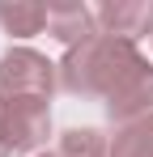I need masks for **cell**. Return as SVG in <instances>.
<instances>
[{
	"instance_id": "cell-11",
	"label": "cell",
	"mask_w": 153,
	"mask_h": 157,
	"mask_svg": "<svg viewBox=\"0 0 153 157\" xmlns=\"http://www.w3.org/2000/svg\"><path fill=\"white\" fill-rule=\"evenodd\" d=\"M149 43H153V30H149Z\"/></svg>"
},
{
	"instance_id": "cell-5",
	"label": "cell",
	"mask_w": 153,
	"mask_h": 157,
	"mask_svg": "<svg viewBox=\"0 0 153 157\" xmlns=\"http://www.w3.org/2000/svg\"><path fill=\"white\" fill-rule=\"evenodd\" d=\"M47 30L51 38L68 47H81L85 38L98 34V17H94V4H47Z\"/></svg>"
},
{
	"instance_id": "cell-1",
	"label": "cell",
	"mask_w": 153,
	"mask_h": 157,
	"mask_svg": "<svg viewBox=\"0 0 153 157\" xmlns=\"http://www.w3.org/2000/svg\"><path fill=\"white\" fill-rule=\"evenodd\" d=\"M145 59L140 43L132 38H115V34H94L81 47H68L60 59V89L73 98H98L106 102L119 81Z\"/></svg>"
},
{
	"instance_id": "cell-7",
	"label": "cell",
	"mask_w": 153,
	"mask_h": 157,
	"mask_svg": "<svg viewBox=\"0 0 153 157\" xmlns=\"http://www.w3.org/2000/svg\"><path fill=\"white\" fill-rule=\"evenodd\" d=\"M0 30L9 38H30L47 30V4H0Z\"/></svg>"
},
{
	"instance_id": "cell-6",
	"label": "cell",
	"mask_w": 153,
	"mask_h": 157,
	"mask_svg": "<svg viewBox=\"0 0 153 157\" xmlns=\"http://www.w3.org/2000/svg\"><path fill=\"white\" fill-rule=\"evenodd\" d=\"M60 157H111V136L102 128H64L55 140Z\"/></svg>"
},
{
	"instance_id": "cell-2",
	"label": "cell",
	"mask_w": 153,
	"mask_h": 157,
	"mask_svg": "<svg viewBox=\"0 0 153 157\" xmlns=\"http://www.w3.org/2000/svg\"><path fill=\"white\" fill-rule=\"evenodd\" d=\"M60 89V64L34 47H9L0 55V98H43Z\"/></svg>"
},
{
	"instance_id": "cell-10",
	"label": "cell",
	"mask_w": 153,
	"mask_h": 157,
	"mask_svg": "<svg viewBox=\"0 0 153 157\" xmlns=\"http://www.w3.org/2000/svg\"><path fill=\"white\" fill-rule=\"evenodd\" d=\"M0 157H9V153H4V149H0Z\"/></svg>"
},
{
	"instance_id": "cell-9",
	"label": "cell",
	"mask_w": 153,
	"mask_h": 157,
	"mask_svg": "<svg viewBox=\"0 0 153 157\" xmlns=\"http://www.w3.org/2000/svg\"><path fill=\"white\" fill-rule=\"evenodd\" d=\"M34 157H60V153H55V149H43V153H34Z\"/></svg>"
},
{
	"instance_id": "cell-4",
	"label": "cell",
	"mask_w": 153,
	"mask_h": 157,
	"mask_svg": "<svg viewBox=\"0 0 153 157\" xmlns=\"http://www.w3.org/2000/svg\"><path fill=\"white\" fill-rule=\"evenodd\" d=\"M98 17V34H115V38H140L153 30V4L145 0H111V4H98L94 9Z\"/></svg>"
},
{
	"instance_id": "cell-3",
	"label": "cell",
	"mask_w": 153,
	"mask_h": 157,
	"mask_svg": "<svg viewBox=\"0 0 153 157\" xmlns=\"http://www.w3.org/2000/svg\"><path fill=\"white\" fill-rule=\"evenodd\" d=\"M51 136V102L43 98H0V149L4 153H43Z\"/></svg>"
},
{
	"instance_id": "cell-8",
	"label": "cell",
	"mask_w": 153,
	"mask_h": 157,
	"mask_svg": "<svg viewBox=\"0 0 153 157\" xmlns=\"http://www.w3.org/2000/svg\"><path fill=\"white\" fill-rule=\"evenodd\" d=\"M111 157H153V115L140 123L115 128L111 136Z\"/></svg>"
}]
</instances>
